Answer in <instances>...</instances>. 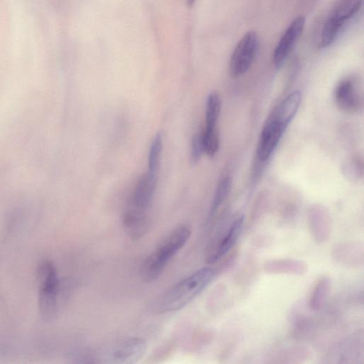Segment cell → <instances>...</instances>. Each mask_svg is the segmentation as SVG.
I'll return each instance as SVG.
<instances>
[{"label":"cell","mask_w":364,"mask_h":364,"mask_svg":"<svg viewBox=\"0 0 364 364\" xmlns=\"http://www.w3.org/2000/svg\"><path fill=\"white\" fill-rule=\"evenodd\" d=\"M215 274L213 268L203 267L182 279L157 298L154 311L166 314L183 308L207 287Z\"/></svg>","instance_id":"6da1fadb"},{"label":"cell","mask_w":364,"mask_h":364,"mask_svg":"<svg viewBox=\"0 0 364 364\" xmlns=\"http://www.w3.org/2000/svg\"><path fill=\"white\" fill-rule=\"evenodd\" d=\"M191 231L186 225H181L168 233L146 258L141 268L145 281H153L163 272L171 259L184 247Z\"/></svg>","instance_id":"7a4b0ae2"},{"label":"cell","mask_w":364,"mask_h":364,"mask_svg":"<svg viewBox=\"0 0 364 364\" xmlns=\"http://www.w3.org/2000/svg\"><path fill=\"white\" fill-rule=\"evenodd\" d=\"M38 285V305L43 318L52 319L56 314L61 290L56 269L50 260L39 263L36 270Z\"/></svg>","instance_id":"3957f363"},{"label":"cell","mask_w":364,"mask_h":364,"mask_svg":"<svg viewBox=\"0 0 364 364\" xmlns=\"http://www.w3.org/2000/svg\"><path fill=\"white\" fill-rule=\"evenodd\" d=\"M147 344L144 339L129 337L114 341L97 353L99 363L131 364L137 362L146 353Z\"/></svg>","instance_id":"277c9868"},{"label":"cell","mask_w":364,"mask_h":364,"mask_svg":"<svg viewBox=\"0 0 364 364\" xmlns=\"http://www.w3.org/2000/svg\"><path fill=\"white\" fill-rule=\"evenodd\" d=\"M363 0H338L329 12L321 33L320 46L326 48L335 41L341 29L360 9Z\"/></svg>","instance_id":"5b68a950"},{"label":"cell","mask_w":364,"mask_h":364,"mask_svg":"<svg viewBox=\"0 0 364 364\" xmlns=\"http://www.w3.org/2000/svg\"><path fill=\"white\" fill-rule=\"evenodd\" d=\"M258 38L253 31L247 32L235 48L230 60V74L237 77L250 68L258 48Z\"/></svg>","instance_id":"8992f818"},{"label":"cell","mask_w":364,"mask_h":364,"mask_svg":"<svg viewBox=\"0 0 364 364\" xmlns=\"http://www.w3.org/2000/svg\"><path fill=\"white\" fill-rule=\"evenodd\" d=\"M305 21L302 16L295 18L281 37L273 54V63L276 68H279L283 65L304 30Z\"/></svg>","instance_id":"52a82bcc"},{"label":"cell","mask_w":364,"mask_h":364,"mask_svg":"<svg viewBox=\"0 0 364 364\" xmlns=\"http://www.w3.org/2000/svg\"><path fill=\"white\" fill-rule=\"evenodd\" d=\"M286 127L271 117L263 127L257 145V156L267 160L277 147Z\"/></svg>","instance_id":"ba28073f"},{"label":"cell","mask_w":364,"mask_h":364,"mask_svg":"<svg viewBox=\"0 0 364 364\" xmlns=\"http://www.w3.org/2000/svg\"><path fill=\"white\" fill-rule=\"evenodd\" d=\"M334 98L338 106L346 112H356L362 104L360 92L351 79H344L338 84Z\"/></svg>","instance_id":"9c48e42d"},{"label":"cell","mask_w":364,"mask_h":364,"mask_svg":"<svg viewBox=\"0 0 364 364\" xmlns=\"http://www.w3.org/2000/svg\"><path fill=\"white\" fill-rule=\"evenodd\" d=\"M243 223V215L239 216L232 222L217 247L208 255L206 260L208 263L219 260L234 247L242 232Z\"/></svg>","instance_id":"30bf717a"},{"label":"cell","mask_w":364,"mask_h":364,"mask_svg":"<svg viewBox=\"0 0 364 364\" xmlns=\"http://www.w3.org/2000/svg\"><path fill=\"white\" fill-rule=\"evenodd\" d=\"M301 100V95L299 91L291 92L278 105L272 117L287 127L297 112Z\"/></svg>","instance_id":"8fae6325"},{"label":"cell","mask_w":364,"mask_h":364,"mask_svg":"<svg viewBox=\"0 0 364 364\" xmlns=\"http://www.w3.org/2000/svg\"><path fill=\"white\" fill-rule=\"evenodd\" d=\"M330 280L323 276L318 280L311 295L309 306L314 310L322 308L330 290Z\"/></svg>","instance_id":"7c38bea8"},{"label":"cell","mask_w":364,"mask_h":364,"mask_svg":"<svg viewBox=\"0 0 364 364\" xmlns=\"http://www.w3.org/2000/svg\"><path fill=\"white\" fill-rule=\"evenodd\" d=\"M220 109L221 101L219 95L215 92L210 93L206 102L205 127H216Z\"/></svg>","instance_id":"4fadbf2b"},{"label":"cell","mask_w":364,"mask_h":364,"mask_svg":"<svg viewBox=\"0 0 364 364\" xmlns=\"http://www.w3.org/2000/svg\"><path fill=\"white\" fill-rule=\"evenodd\" d=\"M163 146L162 136L160 132H157L151 144L149 159H148V171L157 174V171L159 167L161 154Z\"/></svg>","instance_id":"5bb4252c"},{"label":"cell","mask_w":364,"mask_h":364,"mask_svg":"<svg viewBox=\"0 0 364 364\" xmlns=\"http://www.w3.org/2000/svg\"><path fill=\"white\" fill-rule=\"evenodd\" d=\"M204 153L210 156H214L219 149V135L216 127H205L201 134Z\"/></svg>","instance_id":"9a60e30c"},{"label":"cell","mask_w":364,"mask_h":364,"mask_svg":"<svg viewBox=\"0 0 364 364\" xmlns=\"http://www.w3.org/2000/svg\"><path fill=\"white\" fill-rule=\"evenodd\" d=\"M232 186L231 178L226 176L221 179L217 186L210 209V215L213 216L221 204L228 197Z\"/></svg>","instance_id":"2e32d148"},{"label":"cell","mask_w":364,"mask_h":364,"mask_svg":"<svg viewBox=\"0 0 364 364\" xmlns=\"http://www.w3.org/2000/svg\"><path fill=\"white\" fill-rule=\"evenodd\" d=\"M204 153L201 134H196L191 142V161L193 164H197Z\"/></svg>","instance_id":"e0dca14e"},{"label":"cell","mask_w":364,"mask_h":364,"mask_svg":"<svg viewBox=\"0 0 364 364\" xmlns=\"http://www.w3.org/2000/svg\"><path fill=\"white\" fill-rule=\"evenodd\" d=\"M195 1L196 0H187V5L188 7H191L194 3H195Z\"/></svg>","instance_id":"ac0fdd59"}]
</instances>
